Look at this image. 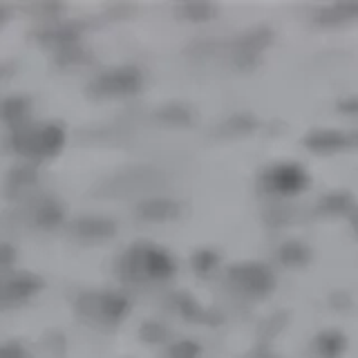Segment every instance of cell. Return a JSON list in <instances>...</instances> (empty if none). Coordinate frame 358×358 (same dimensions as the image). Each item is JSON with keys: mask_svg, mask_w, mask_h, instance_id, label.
<instances>
[{"mask_svg": "<svg viewBox=\"0 0 358 358\" xmlns=\"http://www.w3.org/2000/svg\"><path fill=\"white\" fill-rule=\"evenodd\" d=\"M76 311L83 318L99 322V324H117L126 318L128 300L115 291H94L78 298Z\"/></svg>", "mask_w": 358, "mask_h": 358, "instance_id": "3957f363", "label": "cell"}, {"mask_svg": "<svg viewBox=\"0 0 358 358\" xmlns=\"http://www.w3.org/2000/svg\"><path fill=\"white\" fill-rule=\"evenodd\" d=\"M65 132L56 123H22L14 128L11 145L27 159H48L63 148Z\"/></svg>", "mask_w": 358, "mask_h": 358, "instance_id": "7a4b0ae2", "label": "cell"}, {"mask_svg": "<svg viewBox=\"0 0 358 358\" xmlns=\"http://www.w3.org/2000/svg\"><path fill=\"white\" fill-rule=\"evenodd\" d=\"M141 81V72L134 70V67H115V70H108L96 76L90 90L99 96H123L139 92Z\"/></svg>", "mask_w": 358, "mask_h": 358, "instance_id": "277c9868", "label": "cell"}, {"mask_svg": "<svg viewBox=\"0 0 358 358\" xmlns=\"http://www.w3.org/2000/svg\"><path fill=\"white\" fill-rule=\"evenodd\" d=\"M121 273L126 280H166L175 273V260L162 246L134 244L121 257Z\"/></svg>", "mask_w": 358, "mask_h": 358, "instance_id": "6da1fadb", "label": "cell"}, {"mask_svg": "<svg viewBox=\"0 0 358 358\" xmlns=\"http://www.w3.org/2000/svg\"><path fill=\"white\" fill-rule=\"evenodd\" d=\"M229 278L235 287H240L242 291L253 296H264L266 291H271L273 287V275L262 264H251V262L238 264L231 268Z\"/></svg>", "mask_w": 358, "mask_h": 358, "instance_id": "52a82bcc", "label": "cell"}, {"mask_svg": "<svg viewBox=\"0 0 358 358\" xmlns=\"http://www.w3.org/2000/svg\"><path fill=\"white\" fill-rule=\"evenodd\" d=\"M316 347L322 358H338L345 350V336L338 331H324L318 336Z\"/></svg>", "mask_w": 358, "mask_h": 358, "instance_id": "4fadbf2b", "label": "cell"}, {"mask_svg": "<svg viewBox=\"0 0 358 358\" xmlns=\"http://www.w3.org/2000/svg\"><path fill=\"white\" fill-rule=\"evenodd\" d=\"M171 356H173V358H197V356H199V345H195L193 341L175 343V345L171 347Z\"/></svg>", "mask_w": 358, "mask_h": 358, "instance_id": "2e32d148", "label": "cell"}, {"mask_svg": "<svg viewBox=\"0 0 358 358\" xmlns=\"http://www.w3.org/2000/svg\"><path fill=\"white\" fill-rule=\"evenodd\" d=\"M280 260L289 266H302L309 260V249L298 242H287L280 246Z\"/></svg>", "mask_w": 358, "mask_h": 358, "instance_id": "5bb4252c", "label": "cell"}, {"mask_svg": "<svg viewBox=\"0 0 358 358\" xmlns=\"http://www.w3.org/2000/svg\"><path fill=\"white\" fill-rule=\"evenodd\" d=\"M43 289V280L34 273L11 271L0 275V309L16 307Z\"/></svg>", "mask_w": 358, "mask_h": 358, "instance_id": "5b68a950", "label": "cell"}, {"mask_svg": "<svg viewBox=\"0 0 358 358\" xmlns=\"http://www.w3.org/2000/svg\"><path fill=\"white\" fill-rule=\"evenodd\" d=\"M186 9H188V16L193 18V20H206L213 14L210 5H188Z\"/></svg>", "mask_w": 358, "mask_h": 358, "instance_id": "ffe728a7", "label": "cell"}, {"mask_svg": "<svg viewBox=\"0 0 358 358\" xmlns=\"http://www.w3.org/2000/svg\"><path fill=\"white\" fill-rule=\"evenodd\" d=\"M29 101L20 96H5L0 99V121L9 123V126H22V119L27 117Z\"/></svg>", "mask_w": 358, "mask_h": 358, "instance_id": "9c48e42d", "label": "cell"}, {"mask_svg": "<svg viewBox=\"0 0 358 358\" xmlns=\"http://www.w3.org/2000/svg\"><path fill=\"white\" fill-rule=\"evenodd\" d=\"M141 217L143 220H171L177 215V204L171 199H162V197H155V199H145L141 204Z\"/></svg>", "mask_w": 358, "mask_h": 358, "instance_id": "30bf717a", "label": "cell"}, {"mask_svg": "<svg viewBox=\"0 0 358 358\" xmlns=\"http://www.w3.org/2000/svg\"><path fill=\"white\" fill-rule=\"evenodd\" d=\"M0 358H25V350L18 343H5L0 345Z\"/></svg>", "mask_w": 358, "mask_h": 358, "instance_id": "d6986e66", "label": "cell"}, {"mask_svg": "<svg viewBox=\"0 0 358 358\" xmlns=\"http://www.w3.org/2000/svg\"><path fill=\"white\" fill-rule=\"evenodd\" d=\"M34 217H36V224L41 229H54L63 222V208L59 201L45 199L43 204L34 210Z\"/></svg>", "mask_w": 358, "mask_h": 358, "instance_id": "7c38bea8", "label": "cell"}, {"mask_svg": "<svg viewBox=\"0 0 358 358\" xmlns=\"http://www.w3.org/2000/svg\"><path fill=\"white\" fill-rule=\"evenodd\" d=\"M72 233L87 242L106 240L112 238V233H115V222L106 217H83L72 224Z\"/></svg>", "mask_w": 358, "mask_h": 358, "instance_id": "ba28073f", "label": "cell"}, {"mask_svg": "<svg viewBox=\"0 0 358 358\" xmlns=\"http://www.w3.org/2000/svg\"><path fill=\"white\" fill-rule=\"evenodd\" d=\"M347 143L345 134L341 132H334V130H318L313 132L311 137L307 139V145L311 150L316 152H331V150H338Z\"/></svg>", "mask_w": 358, "mask_h": 358, "instance_id": "8fae6325", "label": "cell"}, {"mask_svg": "<svg viewBox=\"0 0 358 358\" xmlns=\"http://www.w3.org/2000/svg\"><path fill=\"white\" fill-rule=\"evenodd\" d=\"M341 110L347 112V115H356V112H358V99L343 101V103H341Z\"/></svg>", "mask_w": 358, "mask_h": 358, "instance_id": "44dd1931", "label": "cell"}, {"mask_svg": "<svg viewBox=\"0 0 358 358\" xmlns=\"http://www.w3.org/2000/svg\"><path fill=\"white\" fill-rule=\"evenodd\" d=\"M193 264H195V271H197V273H208V271H213V268H215V264H217V253H215V251H208V249L199 251V253L193 257Z\"/></svg>", "mask_w": 358, "mask_h": 358, "instance_id": "9a60e30c", "label": "cell"}, {"mask_svg": "<svg viewBox=\"0 0 358 358\" xmlns=\"http://www.w3.org/2000/svg\"><path fill=\"white\" fill-rule=\"evenodd\" d=\"M16 260V249L11 244H0V273L9 271Z\"/></svg>", "mask_w": 358, "mask_h": 358, "instance_id": "ac0fdd59", "label": "cell"}, {"mask_svg": "<svg viewBox=\"0 0 358 358\" xmlns=\"http://www.w3.org/2000/svg\"><path fill=\"white\" fill-rule=\"evenodd\" d=\"M264 186L278 195H296L309 186V177L296 164H280L264 175Z\"/></svg>", "mask_w": 358, "mask_h": 358, "instance_id": "8992f818", "label": "cell"}, {"mask_svg": "<svg viewBox=\"0 0 358 358\" xmlns=\"http://www.w3.org/2000/svg\"><path fill=\"white\" fill-rule=\"evenodd\" d=\"M350 201L352 199L347 193H334V195H327V199H324V208H329L331 213H338L345 206H350Z\"/></svg>", "mask_w": 358, "mask_h": 358, "instance_id": "e0dca14e", "label": "cell"}]
</instances>
